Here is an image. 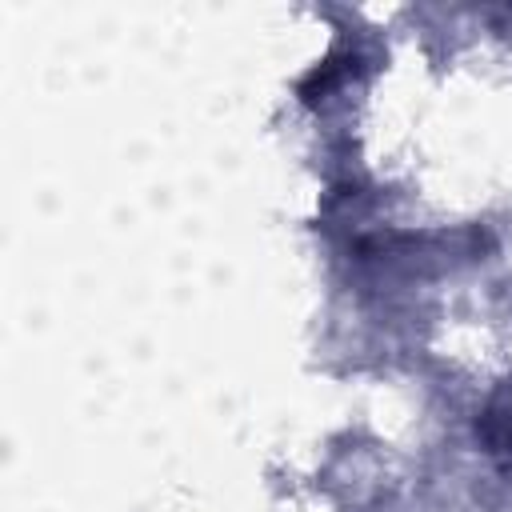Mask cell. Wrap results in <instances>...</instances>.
Masks as SVG:
<instances>
[{
  "mask_svg": "<svg viewBox=\"0 0 512 512\" xmlns=\"http://www.w3.org/2000/svg\"><path fill=\"white\" fill-rule=\"evenodd\" d=\"M484 436H488L492 452H508L512 456V404H508V416H500V412H488L484 416Z\"/></svg>",
  "mask_w": 512,
  "mask_h": 512,
  "instance_id": "1",
  "label": "cell"
}]
</instances>
